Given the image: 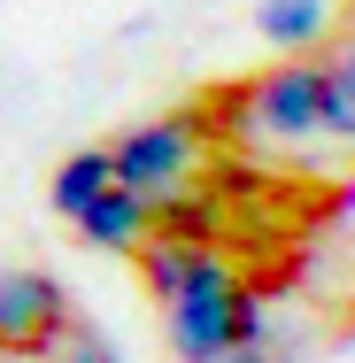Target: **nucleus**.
Listing matches in <instances>:
<instances>
[{"instance_id":"obj_1","label":"nucleus","mask_w":355,"mask_h":363,"mask_svg":"<svg viewBox=\"0 0 355 363\" xmlns=\"http://www.w3.org/2000/svg\"><path fill=\"white\" fill-rule=\"evenodd\" d=\"M170 317V356L178 363H224L232 348H271V286L240 279L216 247H201L193 279L178 286Z\"/></svg>"},{"instance_id":"obj_2","label":"nucleus","mask_w":355,"mask_h":363,"mask_svg":"<svg viewBox=\"0 0 355 363\" xmlns=\"http://www.w3.org/2000/svg\"><path fill=\"white\" fill-rule=\"evenodd\" d=\"M201 155H209V147H201V116L132 124V132L116 140V186H132V194H147V201L162 209L170 194H186V178H193Z\"/></svg>"},{"instance_id":"obj_3","label":"nucleus","mask_w":355,"mask_h":363,"mask_svg":"<svg viewBox=\"0 0 355 363\" xmlns=\"http://www.w3.org/2000/svg\"><path fill=\"white\" fill-rule=\"evenodd\" d=\"M70 340V294L55 271H0V356L47 363Z\"/></svg>"},{"instance_id":"obj_4","label":"nucleus","mask_w":355,"mask_h":363,"mask_svg":"<svg viewBox=\"0 0 355 363\" xmlns=\"http://www.w3.org/2000/svg\"><path fill=\"white\" fill-rule=\"evenodd\" d=\"M325 85H332V62L293 55V62L255 77L240 108H247V124L271 132V140H309V132H325Z\"/></svg>"},{"instance_id":"obj_5","label":"nucleus","mask_w":355,"mask_h":363,"mask_svg":"<svg viewBox=\"0 0 355 363\" xmlns=\"http://www.w3.org/2000/svg\"><path fill=\"white\" fill-rule=\"evenodd\" d=\"M77 240H85V247H108V255L147 247V240H154V201L132 194V186H108V194L77 217Z\"/></svg>"},{"instance_id":"obj_6","label":"nucleus","mask_w":355,"mask_h":363,"mask_svg":"<svg viewBox=\"0 0 355 363\" xmlns=\"http://www.w3.org/2000/svg\"><path fill=\"white\" fill-rule=\"evenodd\" d=\"M116 186V147H77V155H62V170H55V186H47V201H55V217H85L101 194Z\"/></svg>"},{"instance_id":"obj_7","label":"nucleus","mask_w":355,"mask_h":363,"mask_svg":"<svg viewBox=\"0 0 355 363\" xmlns=\"http://www.w3.org/2000/svg\"><path fill=\"white\" fill-rule=\"evenodd\" d=\"M255 31L271 47H286V62H293L332 31V0H255Z\"/></svg>"},{"instance_id":"obj_8","label":"nucleus","mask_w":355,"mask_h":363,"mask_svg":"<svg viewBox=\"0 0 355 363\" xmlns=\"http://www.w3.org/2000/svg\"><path fill=\"white\" fill-rule=\"evenodd\" d=\"M140 263H147V294H154V301L170 309V301H178V286L193 279V263H201V247H186V240H162V232H154V240L140 247Z\"/></svg>"},{"instance_id":"obj_9","label":"nucleus","mask_w":355,"mask_h":363,"mask_svg":"<svg viewBox=\"0 0 355 363\" xmlns=\"http://www.w3.org/2000/svg\"><path fill=\"white\" fill-rule=\"evenodd\" d=\"M47 363H116V348H108L93 325H70V340H62V348H55Z\"/></svg>"},{"instance_id":"obj_10","label":"nucleus","mask_w":355,"mask_h":363,"mask_svg":"<svg viewBox=\"0 0 355 363\" xmlns=\"http://www.w3.org/2000/svg\"><path fill=\"white\" fill-rule=\"evenodd\" d=\"M332 93H340V101L355 108V39L340 47V55H332Z\"/></svg>"},{"instance_id":"obj_11","label":"nucleus","mask_w":355,"mask_h":363,"mask_svg":"<svg viewBox=\"0 0 355 363\" xmlns=\"http://www.w3.org/2000/svg\"><path fill=\"white\" fill-rule=\"evenodd\" d=\"M224 363H271V348H232Z\"/></svg>"},{"instance_id":"obj_12","label":"nucleus","mask_w":355,"mask_h":363,"mask_svg":"<svg viewBox=\"0 0 355 363\" xmlns=\"http://www.w3.org/2000/svg\"><path fill=\"white\" fill-rule=\"evenodd\" d=\"M0 363H23V356H0Z\"/></svg>"}]
</instances>
